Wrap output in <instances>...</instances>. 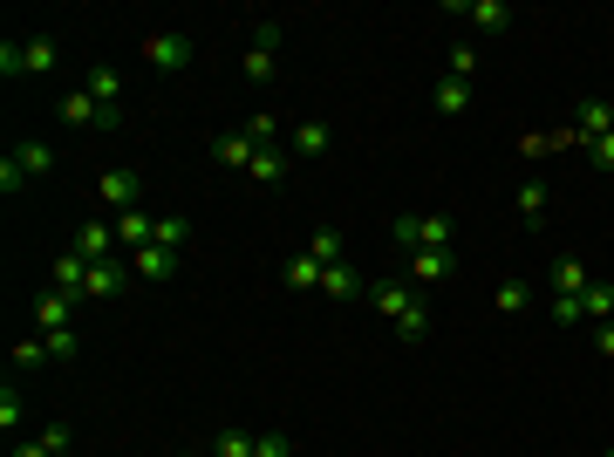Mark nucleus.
<instances>
[{"mask_svg":"<svg viewBox=\"0 0 614 457\" xmlns=\"http://www.w3.org/2000/svg\"><path fill=\"white\" fill-rule=\"evenodd\" d=\"M396 246H410V253H451V219H437V212H430V219H410V212H403V219H396Z\"/></svg>","mask_w":614,"mask_h":457,"instance_id":"obj_1","label":"nucleus"},{"mask_svg":"<svg viewBox=\"0 0 614 457\" xmlns=\"http://www.w3.org/2000/svg\"><path fill=\"white\" fill-rule=\"evenodd\" d=\"M55 116H62V123H76V130H110V123H116V110H103L89 89H69V96L55 103Z\"/></svg>","mask_w":614,"mask_h":457,"instance_id":"obj_2","label":"nucleus"},{"mask_svg":"<svg viewBox=\"0 0 614 457\" xmlns=\"http://www.w3.org/2000/svg\"><path fill=\"white\" fill-rule=\"evenodd\" d=\"M96 198H103L110 212H137V205H144V178H137V171H103V178H96Z\"/></svg>","mask_w":614,"mask_h":457,"instance_id":"obj_3","label":"nucleus"},{"mask_svg":"<svg viewBox=\"0 0 614 457\" xmlns=\"http://www.w3.org/2000/svg\"><path fill=\"white\" fill-rule=\"evenodd\" d=\"M451 21H471L478 35H505V28H512V7H499V0H451Z\"/></svg>","mask_w":614,"mask_h":457,"instance_id":"obj_4","label":"nucleus"},{"mask_svg":"<svg viewBox=\"0 0 614 457\" xmlns=\"http://www.w3.org/2000/svg\"><path fill=\"white\" fill-rule=\"evenodd\" d=\"M614 130V103L608 96H580L574 103V144H594V137H608Z\"/></svg>","mask_w":614,"mask_h":457,"instance_id":"obj_5","label":"nucleus"},{"mask_svg":"<svg viewBox=\"0 0 614 457\" xmlns=\"http://www.w3.org/2000/svg\"><path fill=\"white\" fill-rule=\"evenodd\" d=\"M144 62H151V69H164V76H178V69H192V41L164 28V35L144 41Z\"/></svg>","mask_w":614,"mask_h":457,"instance_id":"obj_6","label":"nucleus"},{"mask_svg":"<svg viewBox=\"0 0 614 457\" xmlns=\"http://www.w3.org/2000/svg\"><path fill=\"white\" fill-rule=\"evenodd\" d=\"M69 253H82L89 267H96V260H116V226H103V219H89V226H76V239H69Z\"/></svg>","mask_w":614,"mask_h":457,"instance_id":"obj_7","label":"nucleus"},{"mask_svg":"<svg viewBox=\"0 0 614 457\" xmlns=\"http://www.w3.org/2000/svg\"><path fill=\"white\" fill-rule=\"evenodd\" d=\"M110 226H116V246H123V253H144V246L157 239V219L144 212V205H137V212H116Z\"/></svg>","mask_w":614,"mask_h":457,"instance_id":"obj_8","label":"nucleus"},{"mask_svg":"<svg viewBox=\"0 0 614 457\" xmlns=\"http://www.w3.org/2000/svg\"><path fill=\"white\" fill-rule=\"evenodd\" d=\"M321 151H328V123H321V116H307V123H294V130H287V157L314 164Z\"/></svg>","mask_w":614,"mask_h":457,"instance_id":"obj_9","label":"nucleus"},{"mask_svg":"<svg viewBox=\"0 0 614 457\" xmlns=\"http://www.w3.org/2000/svg\"><path fill=\"white\" fill-rule=\"evenodd\" d=\"M321 294H335V301H369V280L348 267V260H335V267L321 273Z\"/></svg>","mask_w":614,"mask_h":457,"instance_id":"obj_10","label":"nucleus"},{"mask_svg":"<svg viewBox=\"0 0 614 457\" xmlns=\"http://www.w3.org/2000/svg\"><path fill=\"white\" fill-rule=\"evenodd\" d=\"M116 287H123V260H96L89 280H82V301H110Z\"/></svg>","mask_w":614,"mask_h":457,"instance_id":"obj_11","label":"nucleus"},{"mask_svg":"<svg viewBox=\"0 0 614 457\" xmlns=\"http://www.w3.org/2000/svg\"><path fill=\"white\" fill-rule=\"evenodd\" d=\"M369 301H376L383 321H403V307L417 301V294H410V287H396V280H369Z\"/></svg>","mask_w":614,"mask_h":457,"instance_id":"obj_12","label":"nucleus"},{"mask_svg":"<svg viewBox=\"0 0 614 457\" xmlns=\"http://www.w3.org/2000/svg\"><path fill=\"white\" fill-rule=\"evenodd\" d=\"M212 157H219V164H232V171H246V164H253V137H246V130H226V137H212Z\"/></svg>","mask_w":614,"mask_h":457,"instance_id":"obj_13","label":"nucleus"},{"mask_svg":"<svg viewBox=\"0 0 614 457\" xmlns=\"http://www.w3.org/2000/svg\"><path fill=\"white\" fill-rule=\"evenodd\" d=\"M171 267H178V253H164V246H144V253H130V273H137V280H171Z\"/></svg>","mask_w":614,"mask_h":457,"instance_id":"obj_14","label":"nucleus"},{"mask_svg":"<svg viewBox=\"0 0 614 457\" xmlns=\"http://www.w3.org/2000/svg\"><path fill=\"white\" fill-rule=\"evenodd\" d=\"M82 89H89V96H96V103H103V110H116V96H123V76H116L110 62H96V69H89V76H82Z\"/></svg>","mask_w":614,"mask_h":457,"instance_id":"obj_15","label":"nucleus"},{"mask_svg":"<svg viewBox=\"0 0 614 457\" xmlns=\"http://www.w3.org/2000/svg\"><path fill=\"white\" fill-rule=\"evenodd\" d=\"M69 307H76V294H41V301H35V321H41V335L69 328Z\"/></svg>","mask_w":614,"mask_h":457,"instance_id":"obj_16","label":"nucleus"},{"mask_svg":"<svg viewBox=\"0 0 614 457\" xmlns=\"http://www.w3.org/2000/svg\"><path fill=\"white\" fill-rule=\"evenodd\" d=\"M430 103H437V116H464V110H471V82L444 76V82H437V96H430Z\"/></svg>","mask_w":614,"mask_h":457,"instance_id":"obj_17","label":"nucleus"},{"mask_svg":"<svg viewBox=\"0 0 614 457\" xmlns=\"http://www.w3.org/2000/svg\"><path fill=\"white\" fill-rule=\"evenodd\" d=\"M246 137H253V151H273V144L287 137V123H280L273 110H260V116H246Z\"/></svg>","mask_w":614,"mask_h":457,"instance_id":"obj_18","label":"nucleus"},{"mask_svg":"<svg viewBox=\"0 0 614 457\" xmlns=\"http://www.w3.org/2000/svg\"><path fill=\"white\" fill-rule=\"evenodd\" d=\"M587 287H594V273L580 260H553V294H587Z\"/></svg>","mask_w":614,"mask_h":457,"instance_id":"obj_19","label":"nucleus"},{"mask_svg":"<svg viewBox=\"0 0 614 457\" xmlns=\"http://www.w3.org/2000/svg\"><path fill=\"white\" fill-rule=\"evenodd\" d=\"M444 273H451V253H410V280L417 287H437Z\"/></svg>","mask_w":614,"mask_h":457,"instance_id":"obj_20","label":"nucleus"},{"mask_svg":"<svg viewBox=\"0 0 614 457\" xmlns=\"http://www.w3.org/2000/svg\"><path fill=\"white\" fill-rule=\"evenodd\" d=\"M519 226H546V185H533V178H526V185H519Z\"/></svg>","mask_w":614,"mask_h":457,"instance_id":"obj_21","label":"nucleus"},{"mask_svg":"<svg viewBox=\"0 0 614 457\" xmlns=\"http://www.w3.org/2000/svg\"><path fill=\"white\" fill-rule=\"evenodd\" d=\"M301 253H314L321 267H335V253H342V232H335V226H314V232H307V246H301Z\"/></svg>","mask_w":614,"mask_h":457,"instance_id":"obj_22","label":"nucleus"},{"mask_svg":"<svg viewBox=\"0 0 614 457\" xmlns=\"http://www.w3.org/2000/svg\"><path fill=\"white\" fill-rule=\"evenodd\" d=\"M580 307H587V321H614V287H608V280H594V287L580 294Z\"/></svg>","mask_w":614,"mask_h":457,"instance_id":"obj_23","label":"nucleus"},{"mask_svg":"<svg viewBox=\"0 0 614 457\" xmlns=\"http://www.w3.org/2000/svg\"><path fill=\"white\" fill-rule=\"evenodd\" d=\"M253 444H260L253 430H219V437H212V457H253Z\"/></svg>","mask_w":614,"mask_h":457,"instance_id":"obj_24","label":"nucleus"},{"mask_svg":"<svg viewBox=\"0 0 614 457\" xmlns=\"http://www.w3.org/2000/svg\"><path fill=\"white\" fill-rule=\"evenodd\" d=\"M321 260H314V253H294V260H287V287H321Z\"/></svg>","mask_w":614,"mask_h":457,"instance_id":"obj_25","label":"nucleus"},{"mask_svg":"<svg viewBox=\"0 0 614 457\" xmlns=\"http://www.w3.org/2000/svg\"><path fill=\"white\" fill-rule=\"evenodd\" d=\"M28 185H35V178H28V164H21V151H7V157H0V191L14 198V191H28Z\"/></svg>","mask_w":614,"mask_h":457,"instance_id":"obj_26","label":"nucleus"},{"mask_svg":"<svg viewBox=\"0 0 614 457\" xmlns=\"http://www.w3.org/2000/svg\"><path fill=\"white\" fill-rule=\"evenodd\" d=\"M55 62H62V55H55V41H48V35L28 41V76H55Z\"/></svg>","mask_w":614,"mask_h":457,"instance_id":"obj_27","label":"nucleus"},{"mask_svg":"<svg viewBox=\"0 0 614 457\" xmlns=\"http://www.w3.org/2000/svg\"><path fill=\"white\" fill-rule=\"evenodd\" d=\"M396 335H403V342H423V335H430V307L410 301V307H403V321H396Z\"/></svg>","mask_w":614,"mask_h":457,"instance_id":"obj_28","label":"nucleus"},{"mask_svg":"<svg viewBox=\"0 0 614 457\" xmlns=\"http://www.w3.org/2000/svg\"><path fill=\"white\" fill-rule=\"evenodd\" d=\"M0 76H7V82L28 76V41H0Z\"/></svg>","mask_w":614,"mask_h":457,"instance_id":"obj_29","label":"nucleus"},{"mask_svg":"<svg viewBox=\"0 0 614 457\" xmlns=\"http://www.w3.org/2000/svg\"><path fill=\"white\" fill-rule=\"evenodd\" d=\"M246 171H253V178H260V185H273V178H280V171H287V151H280V144H273V151H260V157H253V164H246Z\"/></svg>","mask_w":614,"mask_h":457,"instance_id":"obj_30","label":"nucleus"},{"mask_svg":"<svg viewBox=\"0 0 614 457\" xmlns=\"http://www.w3.org/2000/svg\"><path fill=\"white\" fill-rule=\"evenodd\" d=\"M526 301H533V287H526V280H505L499 294H492V307H499V314H519Z\"/></svg>","mask_w":614,"mask_h":457,"instance_id":"obj_31","label":"nucleus"},{"mask_svg":"<svg viewBox=\"0 0 614 457\" xmlns=\"http://www.w3.org/2000/svg\"><path fill=\"white\" fill-rule=\"evenodd\" d=\"M185 239H192V226H185V219H157V239H151V246H164V253H178Z\"/></svg>","mask_w":614,"mask_h":457,"instance_id":"obj_32","label":"nucleus"},{"mask_svg":"<svg viewBox=\"0 0 614 457\" xmlns=\"http://www.w3.org/2000/svg\"><path fill=\"white\" fill-rule=\"evenodd\" d=\"M41 342H48V355H55V362H76V355H82L76 328H55V335H41Z\"/></svg>","mask_w":614,"mask_h":457,"instance_id":"obj_33","label":"nucleus"},{"mask_svg":"<svg viewBox=\"0 0 614 457\" xmlns=\"http://www.w3.org/2000/svg\"><path fill=\"white\" fill-rule=\"evenodd\" d=\"M273 69H280V55H267V48H246V82H273Z\"/></svg>","mask_w":614,"mask_h":457,"instance_id":"obj_34","label":"nucleus"},{"mask_svg":"<svg viewBox=\"0 0 614 457\" xmlns=\"http://www.w3.org/2000/svg\"><path fill=\"white\" fill-rule=\"evenodd\" d=\"M553 321H560V328H580V321H587L580 294H553Z\"/></svg>","mask_w":614,"mask_h":457,"instance_id":"obj_35","label":"nucleus"},{"mask_svg":"<svg viewBox=\"0 0 614 457\" xmlns=\"http://www.w3.org/2000/svg\"><path fill=\"white\" fill-rule=\"evenodd\" d=\"M253 48L280 55V48H287V28H280V21H253Z\"/></svg>","mask_w":614,"mask_h":457,"instance_id":"obj_36","label":"nucleus"},{"mask_svg":"<svg viewBox=\"0 0 614 457\" xmlns=\"http://www.w3.org/2000/svg\"><path fill=\"white\" fill-rule=\"evenodd\" d=\"M21 164H28V178H48V171H55V151H48V144H21Z\"/></svg>","mask_w":614,"mask_h":457,"instance_id":"obj_37","label":"nucleus"},{"mask_svg":"<svg viewBox=\"0 0 614 457\" xmlns=\"http://www.w3.org/2000/svg\"><path fill=\"white\" fill-rule=\"evenodd\" d=\"M471 69H478V48H471V41H458V48H451V76L471 82Z\"/></svg>","mask_w":614,"mask_h":457,"instance_id":"obj_38","label":"nucleus"},{"mask_svg":"<svg viewBox=\"0 0 614 457\" xmlns=\"http://www.w3.org/2000/svg\"><path fill=\"white\" fill-rule=\"evenodd\" d=\"M14 423H21V396H14V382H7V389H0V430L14 437Z\"/></svg>","mask_w":614,"mask_h":457,"instance_id":"obj_39","label":"nucleus"},{"mask_svg":"<svg viewBox=\"0 0 614 457\" xmlns=\"http://www.w3.org/2000/svg\"><path fill=\"white\" fill-rule=\"evenodd\" d=\"M41 355H48V342H41V335H35V342H14V369H35Z\"/></svg>","mask_w":614,"mask_h":457,"instance_id":"obj_40","label":"nucleus"},{"mask_svg":"<svg viewBox=\"0 0 614 457\" xmlns=\"http://www.w3.org/2000/svg\"><path fill=\"white\" fill-rule=\"evenodd\" d=\"M287 451H294V444H287L280 430H260V444H253V457H287Z\"/></svg>","mask_w":614,"mask_h":457,"instance_id":"obj_41","label":"nucleus"},{"mask_svg":"<svg viewBox=\"0 0 614 457\" xmlns=\"http://www.w3.org/2000/svg\"><path fill=\"white\" fill-rule=\"evenodd\" d=\"M35 437H41V444H48V451H69V423H41Z\"/></svg>","mask_w":614,"mask_h":457,"instance_id":"obj_42","label":"nucleus"},{"mask_svg":"<svg viewBox=\"0 0 614 457\" xmlns=\"http://www.w3.org/2000/svg\"><path fill=\"white\" fill-rule=\"evenodd\" d=\"M587 157H594L601 171H614V130H608V137H594V144H587Z\"/></svg>","mask_w":614,"mask_h":457,"instance_id":"obj_43","label":"nucleus"},{"mask_svg":"<svg viewBox=\"0 0 614 457\" xmlns=\"http://www.w3.org/2000/svg\"><path fill=\"white\" fill-rule=\"evenodd\" d=\"M594 348H601V355H614V321H601V328H594Z\"/></svg>","mask_w":614,"mask_h":457,"instance_id":"obj_44","label":"nucleus"},{"mask_svg":"<svg viewBox=\"0 0 614 457\" xmlns=\"http://www.w3.org/2000/svg\"><path fill=\"white\" fill-rule=\"evenodd\" d=\"M14 457H55V451H48L41 437H28V444H14Z\"/></svg>","mask_w":614,"mask_h":457,"instance_id":"obj_45","label":"nucleus"},{"mask_svg":"<svg viewBox=\"0 0 614 457\" xmlns=\"http://www.w3.org/2000/svg\"><path fill=\"white\" fill-rule=\"evenodd\" d=\"M55 457H76V451H55Z\"/></svg>","mask_w":614,"mask_h":457,"instance_id":"obj_46","label":"nucleus"},{"mask_svg":"<svg viewBox=\"0 0 614 457\" xmlns=\"http://www.w3.org/2000/svg\"><path fill=\"white\" fill-rule=\"evenodd\" d=\"M205 457H212V451H205Z\"/></svg>","mask_w":614,"mask_h":457,"instance_id":"obj_47","label":"nucleus"},{"mask_svg":"<svg viewBox=\"0 0 614 457\" xmlns=\"http://www.w3.org/2000/svg\"><path fill=\"white\" fill-rule=\"evenodd\" d=\"M608 457H614V451H608Z\"/></svg>","mask_w":614,"mask_h":457,"instance_id":"obj_48","label":"nucleus"}]
</instances>
